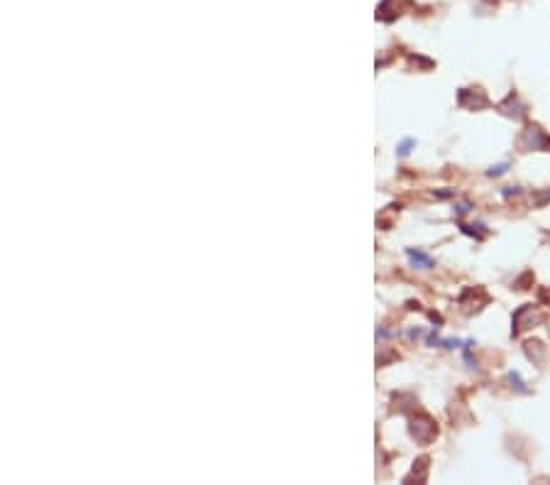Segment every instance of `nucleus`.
<instances>
[{"mask_svg":"<svg viewBox=\"0 0 550 485\" xmlns=\"http://www.w3.org/2000/svg\"><path fill=\"white\" fill-rule=\"evenodd\" d=\"M524 140H529V147H548L550 150V140L546 138V133H543L541 128H529L526 130V135H524Z\"/></svg>","mask_w":550,"mask_h":485,"instance_id":"1","label":"nucleus"},{"mask_svg":"<svg viewBox=\"0 0 550 485\" xmlns=\"http://www.w3.org/2000/svg\"><path fill=\"white\" fill-rule=\"evenodd\" d=\"M409 258H411V262H414V265H421V267H431V265H433V260L426 258L423 253H418V250H416V253H414V250H409Z\"/></svg>","mask_w":550,"mask_h":485,"instance_id":"2","label":"nucleus"},{"mask_svg":"<svg viewBox=\"0 0 550 485\" xmlns=\"http://www.w3.org/2000/svg\"><path fill=\"white\" fill-rule=\"evenodd\" d=\"M411 145H414V140H406V142H404V145H401L399 155H401V157H404V155H409V147H411Z\"/></svg>","mask_w":550,"mask_h":485,"instance_id":"3","label":"nucleus"}]
</instances>
